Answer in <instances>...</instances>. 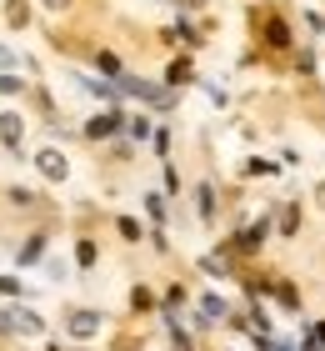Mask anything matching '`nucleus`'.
Returning <instances> with one entry per match:
<instances>
[{"label":"nucleus","mask_w":325,"mask_h":351,"mask_svg":"<svg viewBox=\"0 0 325 351\" xmlns=\"http://www.w3.org/2000/svg\"><path fill=\"white\" fill-rule=\"evenodd\" d=\"M0 326H5V331H21V337H36V331H40V316H30V311L15 306L10 316H0Z\"/></svg>","instance_id":"obj_1"},{"label":"nucleus","mask_w":325,"mask_h":351,"mask_svg":"<svg viewBox=\"0 0 325 351\" xmlns=\"http://www.w3.org/2000/svg\"><path fill=\"white\" fill-rule=\"evenodd\" d=\"M65 326H70L75 337H95V331H101V316H95V311H70Z\"/></svg>","instance_id":"obj_2"},{"label":"nucleus","mask_w":325,"mask_h":351,"mask_svg":"<svg viewBox=\"0 0 325 351\" xmlns=\"http://www.w3.org/2000/svg\"><path fill=\"white\" fill-rule=\"evenodd\" d=\"M260 36H265L270 51H285V45H290V25H285V21H265V30H260Z\"/></svg>","instance_id":"obj_3"},{"label":"nucleus","mask_w":325,"mask_h":351,"mask_svg":"<svg viewBox=\"0 0 325 351\" xmlns=\"http://www.w3.org/2000/svg\"><path fill=\"white\" fill-rule=\"evenodd\" d=\"M0 141H5L10 151H21V116H15V110H5V116H0Z\"/></svg>","instance_id":"obj_4"},{"label":"nucleus","mask_w":325,"mask_h":351,"mask_svg":"<svg viewBox=\"0 0 325 351\" xmlns=\"http://www.w3.org/2000/svg\"><path fill=\"white\" fill-rule=\"evenodd\" d=\"M40 171L51 176V181H65V156L60 151H40Z\"/></svg>","instance_id":"obj_5"},{"label":"nucleus","mask_w":325,"mask_h":351,"mask_svg":"<svg viewBox=\"0 0 325 351\" xmlns=\"http://www.w3.org/2000/svg\"><path fill=\"white\" fill-rule=\"evenodd\" d=\"M260 241H265V221H260V226H246V231L235 236V246H240V251H255Z\"/></svg>","instance_id":"obj_6"},{"label":"nucleus","mask_w":325,"mask_h":351,"mask_svg":"<svg viewBox=\"0 0 325 351\" xmlns=\"http://www.w3.org/2000/svg\"><path fill=\"white\" fill-rule=\"evenodd\" d=\"M116 125H120V116H116V110H105V116H95V121H90V136H110Z\"/></svg>","instance_id":"obj_7"},{"label":"nucleus","mask_w":325,"mask_h":351,"mask_svg":"<svg viewBox=\"0 0 325 351\" xmlns=\"http://www.w3.org/2000/svg\"><path fill=\"white\" fill-rule=\"evenodd\" d=\"M200 271H205V276H231V261H225V256H205Z\"/></svg>","instance_id":"obj_8"},{"label":"nucleus","mask_w":325,"mask_h":351,"mask_svg":"<svg viewBox=\"0 0 325 351\" xmlns=\"http://www.w3.org/2000/svg\"><path fill=\"white\" fill-rule=\"evenodd\" d=\"M300 226V211H296V206H285V211H281V231L290 236V231H296Z\"/></svg>","instance_id":"obj_9"},{"label":"nucleus","mask_w":325,"mask_h":351,"mask_svg":"<svg viewBox=\"0 0 325 351\" xmlns=\"http://www.w3.org/2000/svg\"><path fill=\"white\" fill-rule=\"evenodd\" d=\"M200 216L216 221V196H210V186H200Z\"/></svg>","instance_id":"obj_10"},{"label":"nucleus","mask_w":325,"mask_h":351,"mask_svg":"<svg viewBox=\"0 0 325 351\" xmlns=\"http://www.w3.org/2000/svg\"><path fill=\"white\" fill-rule=\"evenodd\" d=\"M190 81V66H185V60H175V66H170V86H185Z\"/></svg>","instance_id":"obj_11"},{"label":"nucleus","mask_w":325,"mask_h":351,"mask_svg":"<svg viewBox=\"0 0 325 351\" xmlns=\"http://www.w3.org/2000/svg\"><path fill=\"white\" fill-rule=\"evenodd\" d=\"M120 236H125V241H135V236H140V221L125 216V221H120Z\"/></svg>","instance_id":"obj_12"},{"label":"nucleus","mask_w":325,"mask_h":351,"mask_svg":"<svg viewBox=\"0 0 325 351\" xmlns=\"http://www.w3.org/2000/svg\"><path fill=\"white\" fill-rule=\"evenodd\" d=\"M75 256H80V266H95V246H90V241H80Z\"/></svg>","instance_id":"obj_13"},{"label":"nucleus","mask_w":325,"mask_h":351,"mask_svg":"<svg viewBox=\"0 0 325 351\" xmlns=\"http://www.w3.org/2000/svg\"><path fill=\"white\" fill-rule=\"evenodd\" d=\"M205 316H225V301L220 296H205Z\"/></svg>","instance_id":"obj_14"},{"label":"nucleus","mask_w":325,"mask_h":351,"mask_svg":"<svg viewBox=\"0 0 325 351\" xmlns=\"http://www.w3.org/2000/svg\"><path fill=\"white\" fill-rule=\"evenodd\" d=\"M170 326H175V322H170ZM175 351H190V337H185L181 326H175Z\"/></svg>","instance_id":"obj_15"},{"label":"nucleus","mask_w":325,"mask_h":351,"mask_svg":"<svg viewBox=\"0 0 325 351\" xmlns=\"http://www.w3.org/2000/svg\"><path fill=\"white\" fill-rule=\"evenodd\" d=\"M305 337H315V341L325 346V326H311V331H305Z\"/></svg>","instance_id":"obj_16"},{"label":"nucleus","mask_w":325,"mask_h":351,"mask_svg":"<svg viewBox=\"0 0 325 351\" xmlns=\"http://www.w3.org/2000/svg\"><path fill=\"white\" fill-rule=\"evenodd\" d=\"M45 5H51V10H55V5H70V0H45Z\"/></svg>","instance_id":"obj_17"}]
</instances>
